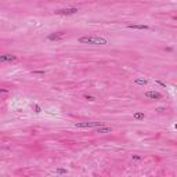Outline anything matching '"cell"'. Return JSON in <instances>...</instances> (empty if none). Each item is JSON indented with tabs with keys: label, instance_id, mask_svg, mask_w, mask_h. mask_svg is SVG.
I'll use <instances>...</instances> for the list:
<instances>
[{
	"label": "cell",
	"instance_id": "obj_12",
	"mask_svg": "<svg viewBox=\"0 0 177 177\" xmlns=\"http://www.w3.org/2000/svg\"><path fill=\"white\" fill-rule=\"evenodd\" d=\"M83 98H85V100H87V101H94V100H96L93 96H87V94H85V96H83Z\"/></svg>",
	"mask_w": 177,
	"mask_h": 177
},
{
	"label": "cell",
	"instance_id": "obj_17",
	"mask_svg": "<svg viewBox=\"0 0 177 177\" xmlns=\"http://www.w3.org/2000/svg\"><path fill=\"white\" fill-rule=\"evenodd\" d=\"M7 92H8L7 89H0V93H7Z\"/></svg>",
	"mask_w": 177,
	"mask_h": 177
},
{
	"label": "cell",
	"instance_id": "obj_6",
	"mask_svg": "<svg viewBox=\"0 0 177 177\" xmlns=\"http://www.w3.org/2000/svg\"><path fill=\"white\" fill-rule=\"evenodd\" d=\"M96 133H101V134H105V133H112V127H109V126H105V125H102V126H98V127H96Z\"/></svg>",
	"mask_w": 177,
	"mask_h": 177
},
{
	"label": "cell",
	"instance_id": "obj_1",
	"mask_svg": "<svg viewBox=\"0 0 177 177\" xmlns=\"http://www.w3.org/2000/svg\"><path fill=\"white\" fill-rule=\"evenodd\" d=\"M82 44H96V46H102V44H108V40L105 38H100V36H82L77 40Z\"/></svg>",
	"mask_w": 177,
	"mask_h": 177
},
{
	"label": "cell",
	"instance_id": "obj_10",
	"mask_svg": "<svg viewBox=\"0 0 177 177\" xmlns=\"http://www.w3.org/2000/svg\"><path fill=\"white\" fill-rule=\"evenodd\" d=\"M134 83H136V85H140V86H147V85H148V80H147V79L137 77V79L134 80Z\"/></svg>",
	"mask_w": 177,
	"mask_h": 177
},
{
	"label": "cell",
	"instance_id": "obj_16",
	"mask_svg": "<svg viewBox=\"0 0 177 177\" xmlns=\"http://www.w3.org/2000/svg\"><path fill=\"white\" fill-rule=\"evenodd\" d=\"M156 83H158V85H161V86H163V87H166V85H165L163 82H161V80H156Z\"/></svg>",
	"mask_w": 177,
	"mask_h": 177
},
{
	"label": "cell",
	"instance_id": "obj_8",
	"mask_svg": "<svg viewBox=\"0 0 177 177\" xmlns=\"http://www.w3.org/2000/svg\"><path fill=\"white\" fill-rule=\"evenodd\" d=\"M127 28L129 29H141V31H148L149 29V26L144 25V24H141V25H127Z\"/></svg>",
	"mask_w": 177,
	"mask_h": 177
},
{
	"label": "cell",
	"instance_id": "obj_7",
	"mask_svg": "<svg viewBox=\"0 0 177 177\" xmlns=\"http://www.w3.org/2000/svg\"><path fill=\"white\" fill-rule=\"evenodd\" d=\"M145 97L147 98H152V100H161L162 98V94L158 92H147L145 93Z\"/></svg>",
	"mask_w": 177,
	"mask_h": 177
},
{
	"label": "cell",
	"instance_id": "obj_2",
	"mask_svg": "<svg viewBox=\"0 0 177 177\" xmlns=\"http://www.w3.org/2000/svg\"><path fill=\"white\" fill-rule=\"evenodd\" d=\"M104 122H77L75 126L79 127V129H92V127H98V126H102Z\"/></svg>",
	"mask_w": 177,
	"mask_h": 177
},
{
	"label": "cell",
	"instance_id": "obj_9",
	"mask_svg": "<svg viewBox=\"0 0 177 177\" xmlns=\"http://www.w3.org/2000/svg\"><path fill=\"white\" fill-rule=\"evenodd\" d=\"M144 118H145L144 112H134L133 114V119H136V120H144Z\"/></svg>",
	"mask_w": 177,
	"mask_h": 177
},
{
	"label": "cell",
	"instance_id": "obj_11",
	"mask_svg": "<svg viewBox=\"0 0 177 177\" xmlns=\"http://www.w3.org/2000/svg\"><path fill=\"white\" fill-rule=\"evenodd\" d=\"M33 109H35V112L36 114H39V112H42V108H40V105H38V104H33Z\"/></svg>",
	"mask_w": 177,
	"mask_h": 177
},
{
	"label": "cell",
	"instance_id": "obj_5",
	"mask_svg": "<svg viewBox=\"0 0 177 177\" xmlns=\"http://www.w3.org/2000/svg\"><path fill=\"white\" fill-rule=\"evenodd\" d=\"M65 36V33L64 32H54V33H50L48 36H47V40H50V42H57V40H60Z\"/></svg>",
	"mask_w": 177,
	"mask_h": 177
},
{
	"label": "cell",
	"instance_id": "obj_3",
	"mask_svg": "<svg viewBox=\"0 0 177 177\" xmlns=\"http://www.w3.org/2000/svg\"><path fill=\"white\" fill-rule=\"evenodd\" d=\"M77 13L76 7H71V8H61V10H57L55 14L57 15H73Z\"/></svg>",
	"mask_w": 177,
	"mask_h": 177
},
{
	"label": "cell",
	"instance_id": "obj_14",
	"mask_svg": "<svg viewBox=\"0 0 177 177\" xmlns=\"http://www.w3.org/2000/svg\"><path fill=\"white\" fill-rule=\"evenodd\" d=\"M33 73H35V75H44L43 71H33Z\"/></svg>",
	"mask_w": 177,
	"mask_h": 177
},
{
	"label": "cell",
	"instance_id": "obj_15",
	"mask_svg": "<svg viewBox=\"0 0 177 177\" xmlns=\"http://www.w3.org/2000/svg\"><path fill=\"white\" fill-rule=\"evenodd\" d=\"M133 159H134V161H140L141 156H139V155H133Z\"/></svg>",
	"mask_w": 177,
	"mask_h": 177
},
{
	"label": "cell",
	"instance_id": "obj_4",
	"mask_svg": "<svg viewBox=\"0 0 177 177\" xmlns=\"http://www.w3.org/2000/svg\"><path fill=\"white\" fill-rule=\"evenodd\" d=\"M17 61V55L13 54H1L0 55V64L1 62H15Z\"/></svg>",
	"mask_w": 177,
	"mask_h": 177
},
{
	"label": "cell",
	"instance_id": "obj_13",
	"mask_svg": "<svg viewBox=\"0 0 177 177\" xmlns=\"http://www.w3.org/2000/svg\"><path fill=\"white\" fill-rule=\"evenodd\" d=\"M55 173H57V174H65V173H67V169H57Z\"/></svg>",
	"mask_w": 177,
	"mask_h": 177
}]
</instances>
